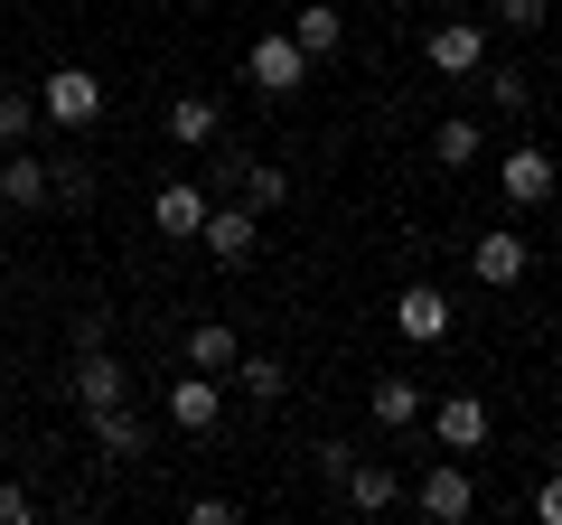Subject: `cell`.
I'll return each mask as SVG.
<instances>
[{
  "label": "cell",
  "instance_id": "5",
  "mask_svg": "<svg viewBox=\"0 0 562 525\" xmlns=\"http://www.w3.org/2000/svg\"><path fill=\"white\" fill-rule=\"evenodd\" d=\"M198 244L216 262H254V244H262V225H254V206H206V225H198Z\"/></svg>",
  "mask_w": 562,
  "mask_h": 525
},
{
  "label": "cell",
  "instance_id": "2",
  "mask_svg": "<svg viewBox=\"0 0 562 525\" xmlns=\"http://www.w3.org/2000/svg\"><path fill=\"white\" fill-rule=\"evenodd\" d=\"M244 76H254V94H301L310 57H301V38H254L244 47Z\"/></svg>",
  "mask_w": 562,
  "mask_h": 525
},
{
  "label": "cell",
  "instance_id": "18",
  "mask_svg": "<svg viewBox=\"0 0 562 525\" xmlns=\"http://www.w3.org/2000/svg\"><path fill=\"white\" fill-rule=\"evenodd\" d=\"M0 198H10V206H38L47 198V160H29V142H10V160H0Z\"/></svg>",
  "mask_w": 562,
  "mask_h": 525
},
{
  "label": "cell",
  "instance_id": "1",
  "mask_svg": "<svg viewBox=\"0 0 562 525\" xmlns=\"http://www.w3.org/2000/svg\"><path fill=\"white\" fill-rule=\"evenodd\" d=\"M38 113H47V122H66V132H85V122L103 113V85H94V66H57V76L38 85Z\"/></svg>",
  "mask_w": 562,
  "mask_h": 525
},
{
  "label": "cell",
  "instance_id": "25",
  "mask_svg": "<svg viewBox=\"0 0 562 525\" xmlns=\"http://www.w3.org/2000/svg\"><path fill=\"white\" fill-rule=\"evenodd\" d=\"M47 198L85 206V198H94V169H85V160H57V169H47Z\"/></svg>",
  "mask_w": 562,
  "mask_h": 525
},
{
  "label": "cell",
  "instance_id": "26",
  "mask_svg": "<svg viewBox=\"0 0 562 525\" xmlns=\"http://www.w3.org/2000/svg\"><path fill=\"white\" fill-rule=\"evenodd\" d=\"M497 20L516 29V38H535V29H543V0H497Z\"/></svg>",
  "mask_w": 562,
  "mask_h": 525
},
{
  "label": "cell",
  "instance_id": "11",
  "mask_svg": "<svg viewBox=\"0 0 562 525\" xmlns=\"http://www.w3.org/2000/svg\"><path fill=\"white\" fill-rule=\"evenodd\" d=\"M216 413H225L216 376H179V384H169V423H179V432H216Z\"/></svg>",
  "mask_w": 562,
  "mask_h": 525
},
{
  "label": "cell",
  "instance_id": "17",
  "mask_svg": "<svg viewBox=\"0 0 562 525\" xmlns=\"http://www.w3.org/2000/svg\"><path fill=\"white\" fill-rule=\"evenodd\" d=\"M235 357H244V347H235V328H225V320H198V328H188V366H198V376H225Z\"/></svg>",
  "mask_w": 562,
  "mask_h": 525
},
{
  "label": "cell",
  "instance_id": "3",
  "mask_svg": "<svg viewBox=\"0 0 562 525\" xmlns=\"http://www.w3.org/2000/svg\"><path fill=\"white\" fill-rule=\"evenodd\" d=\"M394 328H403L413 347L450 338V291H431V282H403V291H394Z\"/></svg>",
  "mask_w": 562,
  "mask_h": 525
},
{
  "label": "cell",
  "instance_id": "4",
  "mask_svg": "<svg viewBox=\"0 0 562 525\" xmlns=\"http://www.w3.org/2000/svg\"><path fill=\"white\" fill-rule=\"evenodd\" d=\"M422 57L441 66V76H479V66H487V29H479V20H441Z\"/></svg>",
  "mask_w": 562,
  "mask_h": 525
},
{
  "label": "cell",
  "instance_id": "7",
  "mask_svg": "<svg viewBox=\"0 0 562 525\" xmlns=\"http://www.w3.org/2000/svg\"><path fill=\"white\" fill-rule=\"evenodd\" d=\"M553 179H562V169L543 160L535 142H525V150H506V160H497V188H506L516 206H543V198H553Z\"/></svg>",
  "mask_w": 562,
  "mask_h": 525
},
{
  "label": "cell",
  "instance_id": "20",
  "mask_svg": "<svg viewBox=\"0 0 562 525\" xmlns=\"http://www.w3.org/2000/svg\"><path fill=\"white\" fill-rule=\"evenodd\" d=\"M225 376H235L244 394H254V404H281V394H291V376H281V357H235Z\"/></svg>",
  "mask_w": 562,
  "mask_h": 525
},
{
  "label": "cell",
  "instance_id": "6",
  "mask_svg": "<svg viewBox=\"0 0 562 525\" xmlns=\"http://www.w3.org/2000/svg\"><path fill=\"white\" fill-rule=\"evenodd\" d=\"M525 262H535V254H525V235H506V225H497V235H479V244H469V272H479L487 291L525 282Z\"/></svg>",
  "mask_w": 562,
  "mask_h": 525
},
{
  "label": "cell",
  "instance_id": "22",
  "mask_svg": "<svg viewBox=\"0 0 562 525\" xmlns=\"http://www.w3.org/2000/svg\"><path fill=\"white\" fill-rule=\"evenodd\" d=\"M479 85H487L497 113H525V103H535V76H525V66H479Z\"/></svg>",
  "mask_w": 562,
  "mask_h": 525
},
{
  "label": "cell",
  "instance_id": "9",
  "mask_svg": "<svg viewBox=\"0 0 562 525\" xmlns=\"http://www.w3.org/2000/svg\"><path fill=\"white\" fill-rule=\"evenodd\" d=\"M469 506H479V488H469V469H460V460H441L431 479H422V516H431V525H460Z\"/></svg>",
  "mask_w": 562,
  "mask_h": 525
},
{
  "label": "cell",
  "instance_id": "8",
  "mask_svg": "<svg viewBox=\"0 0 562 525\" xmlns=\"http://www.w3.org/2000/svg\"><path fill=\"white\" fill-rule=\"evenodd\" d=\"M338 498L357 506V516H394V506H403V488H394V469H384V460H347Z\"/></svg>",
  "mask_w": 562,
  "mask_h": 525
},
{
  "label": "cell",
  "instance_id": "14",
  "mask_svg": "<svg viewBox=\"0 0 562 525\" xmlns=\"http://www.w3.org/2000/svg\"><path fill=\"white\" fill-rule=\"evenodd\" d=\"M216 94H169V142H179V150H206V142H216Z\"/></svg>",
  "mask_w": 562,
  "mask_h": 525
},
{
  "label": "cell",
  "instance_id": "10",
  "mask_svg": "<svg viewBox=\"0 0 562 525\" xmlns=\"http://www.w3.org/2000/svg\"><path fill=\"white\" fill-rule=\"evenodd\" d=\"M431 432H441V450H479L487 442V404L479 394H441V404H431Z\"/></svg>",
  "mask_w": 562,
  "mask_h": 525
},
{
  "label": "cell",
  "instance_id": "24",
  "mask_svg": "<svg viewBox=\"0 0 562 525\" xmlns=\"http://www.w3.org/2000/svg\"><path fill=\"white\" fill-rule=\"evenodd\" d=\"M281 198H291V179L272 160H244V206H281Z\"/></svg>",
  "mask_w": 562,
  "mask_h": 525
},
{
  "label": "cell",
  "instance_id": "28",
  "mask_svg": "<svg viewBox=\"0 0 562 525\" xmlns=\"http://www.w3.org/2000/svg\"><path fill=\"white\" fill-rule=\"evenodd\" d=\"M535 516H543V525H562V479H543V488H535Z\"/></svg>",
  "mask_w": 562,
  "mask_h": 525
},
{
  "label": "cell",
  "instance_id": "16",
  "mask_svg": "<svg viewBox=\"0 0 562 525\" xmlns=\"http://www.w3.org/2000/svg\"><path fill=\"white\" fill-rule=\"evenodd\" d=\"M366 413H375L384 432H403V423H422V384H413V376H384L375 394H366Z\"/></svg>",
  "mask_w": 562,
  "mask_h": 525
},
{
  "label": "cell",
  "instance_id": "12",
  "mask_svg": "<svg viewBox=\"0 0 562 525\" xmlns=\"http://www.w3.org/2000/svg\"><path fill=\"white\" fill-rule=\"evenodd\" d=\"M122 394H132V376H122L103 347H85V357H76V404H85V413H103V404H122Z\"/></svg>",
  "mask_w": 562,
  "mask_h": 525
},
{
  "label": "cell",
  "instance_id": "19",
  "mask_svg": "<svg viewBox=\"0 0 562 525\" xmlns=\"http://www.w3.org/2000/svg\"><path fill=\"white\" fill-rule=\"evenodd\" d=\"M291 38H301V57L319 66V57H338V38H347V20H338V10H291Z\"/></svg>",
  "mask_w": 562,
  "mask_h": 525
},
{
  "label": "cell",
  "instance_id": "13",
  "mask_svg": "<svg viewBox=\"0 0 562 525\" xmlns=\"http://www.w3.org/2000/svg\"><path fill=\"white\" fill-rule=\"evenodd\" d=\"M94 423V450H113V460H140L150 450V423H140L132 404H103V413H85Z\"/></svg>",
  "mask_w": 562,
  "mask_h": 525
},
{
  "label": "cell",
  "instance_id": "15",
  "mask_svg": "<svg viewBox=\"0 0 562 525\" xmlns=\"http://www.w3.org/2000/svg\"><path fill=\"white\" fill-rule=\"evenodd\" d=\"M150 225H160V235H198V225H206V198H198L188 179H169L160 198H150Z\"/></svg>",
  "mask_w": 562,
  "mask_h": 525
},
{
  "label": "cell",
  "instance_id": "27",
  "mask_svg": "<svg viewBox=\"0 0 562 525\" xmlns=\"http://www.w3.org/2000/svg\"><path fill=\"white\" fill-rule=\"evenodd\" d=\"M29 516H38V506H29V488H10V479H0V525H29Z\"/></svg>",
  "mask_w": 562,
  "mask_h": 525
},
{
  "label": "cell",
  "instance_id": "21",
  "mask_svg": "<svg viewBox=\"0 0 562 525\" xmlns=\"http://www.w3.org/2000/svg\"><path fill=\"white\" fill-rule=\"evenodd\" d=\"M431 160H441V169H469V160H479V122H469V113H450L441 132H431Z\"/></svg>",
  "mask_w": 562,
  "mask_h": 525
},
{
  "label": "cell",
  "instance_id": "23",
  "mask_svg": "<svg viewBox=\"0 0 562 525\" xmlns=\"http://www.w3.org/2000/svg\"><path fill=\"white\" fill-rule=\"evenodd\" d=\"M29 132H38V94L0 85V150H10V142H29Z\"/></svg>",
  "mask_w": 562,
  "mask_h": 525
}]
</instances>
